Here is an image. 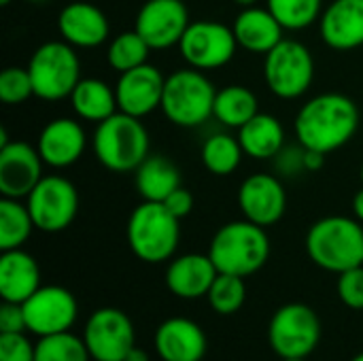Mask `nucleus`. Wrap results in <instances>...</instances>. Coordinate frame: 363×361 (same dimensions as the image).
<instances>
[{"label": "nucleus", "mask_w": 363, "mask_h": 361, "mask_svg": "<svg viewBox=\"0 0 363 361\" xmlns=\"http://www.w3.org/2000/svg\"><path fill=\"white\" fill-rule=\"evenodd\" d=\"M87 147V136L83 126L70 117L51 119L38 134L36 149L51 168H68L81 160Z\"/></svg>", "instance_id": "19"}, {"label": "nucleus", "mask_w": 363, "mask_h": 361, "mask_svg": "<svg viewBox=\"0 0 363 361\" xmlns=\"http://www.w3.org/2000/svg\"><path fill=\"white\" fill-rule=\"evenodd\" d=\"M34 96L47 102L70 98L81 81V62L66 40H47L34 49L28 62Z\"/></svg>", "instance_id": "7"}, {"label": "nucleus", "mask_w": 363, "mask_h": 361, "mask_svg": "<svg viewBox=\"0 0 363 361\" xmlns=\"http://www.w3.org/2000/svg\"><path fill=\"white\" fill-rule=\"evenodd\" d=\"M351 209H353L355 219L363 223V189H359V191L353 196V204H351Z\"/></svg>", "instance_id": "42"}, {"label": "nucleus", "mask_w": 363, "mask_h": 361, "mask_svg": "<svg viewBox=\"0 0 363 361\" xmlns=\"http://www.w3.org/2000/svg\"><path fill=\"white\" fill-rule=\"evenodd\" d=\"M91 149L106 170L134 172L151 155V136L138 117L117 111L96 123Z\"/></svg>", "instance_id": "2"}, {"label": "nucleus", "mask_w": 363, "mask_h": 361, "mask_svg": "<svg viewBox=\"0 0 363 361\" xmlns=\"http://www.w3.org/2000/svg\"><path fill=\"white\" fill-rule=\"evenodd\" d=\"M57 32L62 40H66L72 47L94 49L108 38L111 23L100 6L85 0H74L60 11Z\"/></svg>", "instance_id": "18"}, {"label": "nucleus", "mask_w": 363, "mask_h": 361, "mask_svg": "<svg viewBox=\"0 0 363 361\" xmlns=\"http://www.w3.org/2000/svg\"><path fill=\"white\" fill-rule=\"evenodd\" d=\"M351 361H363V351L362 353H357V355H355V357H353Z\"/></svg>", "instance_id": "45"}, {"label": "nucleus", "mask_w": 363, "mask_h": 361, "mask_svg": "<svg viewBox=\"0 0 363 361\" xmlns=\"http://www.w3.org/2000/svg\"><path fill=\"white\" fill-rule=\"evenodd\" d=\"M125 238L130 251L147 264L168 262L181 240V219H177L162 202L143 200L128 219Z\"/></svg>", "instance_id": "5"}, {"label": "nucleus", "mask_w": 363, "mask_h": 361, "mask_svg": "<svg viewBox=\"0 0 363 361\" xmlns=\"http://www.w3.org/2000/svg\"><path fill=\"white\" fill-rule=\"evenodd\" d=\"M234 4H238V6H242V9H247V6H255L259 0H232Z\"/></svg>", "instance_id": "44"}, {"label": "nucleus", "mask_w": 363, "mask_h": 361, "mask_svg": "<svg viewBox=\"0 0 363 361\" xmlns=\"http://www.w3.org/2000/svg\"><path fill=\"white\" fill-rule=\"evenodd\" d=\"M362 183H363V164H362Z\"/></svg>", "instance_id": "49"}, {"label": "nucleus", "mask_w": 363, "mask_h": 361, "mask_svg": "<svg viewBox=\"0 0 363 361\" xmlns=\"http://www.w3.org/2000/svg\"><path fill=\"white\" fill-rule=\"evenodd\" d=\"M83 340L91 360L123 361L136 347V332L132 319L123 311L104 306L89 315Z\"/></svg>", "instance_id": "12"}, {"label": "nucleus", "mask_w": 363, "mask_h": 361, "mask_svg": "<svg viewBox=\"0 0 363 361\" xmlns=\"http://www.w3.org/2000/svg\"><path fill=\"white\" fill-rule=\"evenodd\" d=\"M357 102L338 91L319 94L300 106L294 132L302 147L321 153H332L351 143L359 130Z\"/></svg>", "instance_id": "1"}, {"label": "nucleus", "mask_w": 363, "mask_h": 361, "mask_svg": "<svg viewBox=\"0 0 363 361\" xmlns=\"http://www.w3.org/2000/svg\"><path fill=\"white\" fill-rule=\"evenodd\" d=\"M26 204L34 228L47 234H55L72 226L79 213V191L66 177L47 174L30 191Z\"/></svg>", "instance_id": "10"}, {"label": "nucleus", "mask_w": 363, "mask_h": 361, "mask_svg": "<svg viewBox=\"0 0 363 361\" xmlns=\"http://www.w3.org/2000/svg\"><path fill=\"white\" fill-rule=\"evenodd\" d=\"M164 85H166V77L157 66L149 62L121 72L115 83L119 111L138 119L151 115L162 106Z\"/></svg>", "instance_id": "16"}, {"label": "nucleus", "mask_w": 363, "mask_h": 361, "mask_svg": "<svg viewBox=\"0 0 363 361\" xmlns=\"http://www.w3.org/2000/svg\"><path fill=\"white\" fill-rule=\"evenodd\" d=\"M43 166L45 162L36 147L26 140H9L0 147V194L17 200L28 198L45 177Z\"/></svg>", "instance_id": "17"}, {"label": "nucleus", "mask_w": 363, "mask_h": 361, "mask_svg": "<svg viewBox=\"0 0 363 361\" xmlns=\"http://www.w3.org/2000/svg\"><path fill=\"white\" fill-rule=\"evenodd\" d=\"M34 361H91L83 336L70 332L38 338L34 345Z\"/></svg>", "instance_id": "32"}, {"label": "nucleus", "mask_w": 363, "mask_h": 361, "mask_svg": "<svg viewBox=\"0 0 363 361\" xmlns=\"http://www.w3.org/2000/svg\"><path fill=\"white\" fill-rule=\"evenodd\" d=\"M26 330L38 338L70 332L79 317L77 298L60 285H40L23 304Z\"/></svg>", "instance_id": "13"}, {"label": "nucleus", "mask_w": 363, "mask_h": 361, "mask_svg": "<svg viewBox=\"0 0 363 361\" xmlns=\"http://www.w3.org/2000/svg\"><path fill=\"white\" fill-rule=\"evenodd\" d=\"M11 2H13V0H0V4H2V6H9Z\"/></svg>", "instance_id": "47"}, {"label": "nucleus", "mask_w": 363, "mask_h": 361, "mask_svg": "<svg viewBox=\"0 0 363 361\" xmlns=\"http://www.w3.org/2000/svg\"><path fill=\"white\" fill-rule=\"evenodd\" d=\"M242 155L245 151L240 147L238 136L225 132L208 136L202 145V164L215 177H230L232 172H236L242 162Z\"/></svg>", "instance_id": "30"}, {"label": "nucleus", "mask_w": 363, "mask_h": 361, "mask_svg": "<svg viewBox=\"0 0 363 361\" xmlns=\"http://www.w3.org/2000/svg\"><path fill=\"white\" fill-rule=\"evenodd\" d=\"M283 361H306V360H283Z\"/></svg>", "instance_id": "48"}, {"label": "nucleus", "mask_w": 363, "mask_h": 361, "mask_svg": "<svg viewBox=\"0 0 363 361\" xmlns=\"http://www.w3.org/2000/svg\"><path fill=\"white\" fill-rule=\"evenodd\" d=\"M236 49L238 40L232 26L213 19L191 21L179 43V53L187 66L202 72L230 64L236 55Z\"/></svg>", "instance_id": "11"}, {"label": "nucleus", "mask_w": 363, "mask_h": 361, "mask_svg": "<svg viewBox=\"0 0 363 361\" xmlns=\"http://www.w3.org/2000/svg\"><path fill=\"white\" fill-rule=\"evenodd\" d=\"M238 140L251 160H274L285 147V128L279 117L257 113L238 130Z\"/></svg>", "instance_id": "25"}, {"label": "nucleus", "mask_w": 363, "mask_h": 361, "mask_svg": "<svg viewBox=\"0 0 363 361\" xmlns=\"http://www.w3.org/2000/svg\"><path fill=\"white\" fill-rule=\"evenodd\" d=\"M153 343L162 361H202L208 349L204 330L187 317L166 319Z\"/></svg>", "instance_id": "21"}, {"label": "nucleus", "mask_w": 363, "mask_h": 361, "mask_svg": "<svg viewBox=\"0 0 363 361\" xmlns=\"http://www.w3.org/2000/svg\"><path fill=\"white\" fill-rule=\"evenodd\" d=\"M277 172L283 177H298L300 172H306L304 168V147L298 143L294 147H283L281 153L274 157Z\"/></svg>", "instance_id": "38"}, {"label": "nucleus", "mask_w": 363, "mask_h": 361, "mask_svg": "<svg viewBox=\"0 0 363 361\" xmlns=\"http://www.w3.org/2000/svg\"><path fill=\"white\" fill-rule=\"evenodd\" d=\"M94 361H96V360H94Z\"/></svg>", "instance_id": "50"}, {"label": "nucleus", "mask_w": 363, "mask_h": 361, "mask_svg": "<svg viewBox=\"0 0 363 361\" xmlns=\"http://www.w3.org/2000/svg\"><path fill=\"white\" fill-rule=\"evenodd\" d=\"M70 104L79 119L94 123H100L119 111L115 87L96 77H87L77 83L70 94Z\"/></svg>", "instance_id": "26"}, {"label": "nucleus", "mask_w": 363, "mask_h": 361, "mask_svg": "<svg viewBox=\"0 0 363 361\" xmlns=\"http://www.w3.org/2000/svg\"><path fill=\"white\" fill-rule=\"evenodd\" d=\"M336 289L345 306L353 311H363V266L340 272Z\"/></svg>", "instance_id": "36"}, {"label": "nucleus", "mask_w": 363, "mask_h": 361, "mask_svg": "<svg viewBox=\"0 0 363 361\" xmlns=\"http://www.w3.org/2000/svg\"><path fill=\"white\" fill-rule=\"evenodd\" d=\"M149 53H151L149 43L136 30H128L111 38L106 49V62L113 70L121 74L125 70L147 64Z\"/></svg>", "instance_id": "31"}, {"label": "nucleus", "mask_w": 363, "mask_h": 361, "mask_svg": "<svg viewBox=\"0 0 363 361\" xmlns=\"http://www.w3.org/2000/svg\"><path fill=\"white\" fill-rule=\"evenodd\" d=\"M217 89L211 79L191 66L166 77L160 111L179 128H198L213 117Z\"/></svg>", "instance_id": "6"}, {"label": "nucleus", "mask_w": 363, "mask_h": 361, "mask_svg": "<svg viewBox=\"0 0 363 361\" xmlns=\"http://www.w3.org/2000/svg\"><path fill=\"white\" fill-rule=\"evenodd\" d=\"M323 43L336 51L363 47V0H334L319 19Z\"/></svg>", "instance_id": "20"}, {"label": "nucleus", "mask_w": 363, "mask_h": 361, "mask_svg": "<svg viewBox=\"0 0 363 361\" xmlns=\"http://www.w3.org/2000/svg\"><path fill=\"white\" fill-rule=\"evenodd\" d=\"M28 2H32V4H45L47 0H28Z\"/></svg>", "instance_id": "46"}, {"label": "nucleus", "mask_w": 363, "mask_h": 361, "mask_svg": "<svg viewBox=\"0 0 363 361\" xmlns=\"http://www.w3.org/2000/svg\"><path fill=\"white\" fill-rule=\"evenodd\" d=\"M208 255L219 272L247 279L266 266L270 257V238L266 228L253 221H230L215 232Z\"/></svg>", "instance_id": "4"}, {"label": "nucleus", "mask_w": 363, "mask_h": 361, "mask_svg": "<svg viewBox=\"0 0 363 361\" xmlns=\"http://www.w3.org/2000/svg\"><path fill=\"white\" fill-rule=\"evenodd\" d=\"M217 274L219 270L208 253H185L168 264L164 281L172 296L181 300H198L208 294Z\"/></svg>", "instance_id": "22"}, {"label": "nucleus", "mask_w": 363, "mask_h": 361, "mask_svg": "<svg viewBox=\"0 0 363 361\" xmlns=\"http://www.w3.org/2000/svg\"><path fill=\"white\" fill-rule=\"evenodd\" d=\"M306 253L313 264L334 274L363 266V223L345 215L315 221L306 234Z\"/></svg>", "instance_id": "3"}, {"label": "nucleus", "mask_w": 363, "mask_h": 361, "mask_svg": "<svg viewBox=\"0 0 363 361\" xmlns=\"http://www.w3.org/2000/svg\"><path fill=\"white\" fill-rule=\"evenodd\" d=\"M0 361H34V345L23 332L0 334Z\"/></svg>", "instance_id": "37"}, {"label": "nucleus", "mask_w": 363, "mask_h": 361, "mask_svg": "<svg viewBox=\"0 0 363 361\" xmlns=\"http://www.w3.org/2000/svg\"><path fill=\"white\" fill-rule=\"evenodd\" d=\"M19 332H28L21 304L2 302V309H0V334H19Z\"/></svg>", "instance_id": "39"}, {"label": "nucleus", "mask_w": 363, "mask_h": 361, "mask_svg": "<svg viewBox=\"0 0 363 361\" xmlns=\"http://www.w3.org/2000/svg\"><path fill=\"white\" fill-rule=\"evenodd\" d=\"M189 11L183 0H147L134 19V30L153 51L179 47L189 28Z\"/></svg>", "instance_id": "14"}, {"label": "nucleus", "mask_w": 363, "mask_h": 361, "mask_svg": "<svg viewBox=\"0 0 363 361\" xmlns=\"http://www.w3.org/2000/svg\"><path fill=\"white\" fill-rule=\"evenodd\" d=\"M177 219H185L191 211H194V196L189 189H185L183 185L177 187L164 202H162Z\"/></svg>", "instance_id": "40"}, {"label": "nucleus", "mask_w": 363, "mask_h": 361, "mask_svg": "<svg viewBox=\"0 0 363 361\" xmlns=\"http://www.w3.org/2000/svg\"><path fill=\"white\" fill-rule=\"evenodd\" d=\"M234 36L238 40V47L251 53H268L272 51L285 36V28L281 21L272 15L268 6H247L242 9L232 23Z\"/></svg>", "instance_id": "23"}, {"label": "nucleus", "mask_w": 363, "mask_h": 361, "mask_svg": "<svg viewBox=\"0 0 363 361\" xmlns=\"http://www.w3.org/2000/svg\"><path fill=\"white\" fill-rule=\"evenodd\" d=\"M325 166V153L304 147V168L306 172H319Z\"/></svg>", "instance_id": "41"}, {"label": "nucleus", "mask_w": 363, "mask_h": 361, "mask_svg": "<svg viewBox=\"0 0 363 361\" xmlns=\"http://www.w3.org/2000/svg\"><path fill=\"white\" fill-rule=\"evenodd\" d=\"M123 361H151L149 357V353L145 351V349H140V347H134L128 355H125V360Z\"/></svg>", "instance_id": "43"}, {"label": "nucleus", "mask_w": 363, "mask_h": 361, "mask_svg": "<svg viewBox=\"0 0 363 361\" xmlns=\"http://www.w3.org/2000/svg\"><path fill=\"white\" fill-rule=\"evenodd\" d=\"M208 304L217 315H234L242 309L247 300V287L245 279L236 274H223L219 272L215 283L211 285L208 294Z\"/></svg>", "instance_id": "34"}, {"label": "nucleus", "mask_w": 363, "mask_h": 361, "mask_svg": "<svg viewBox=\"0 0 363 361\" xmlns=\"http://www.w3.org/2000/svg\"><path fill=\"white\" fill-rule=\"evenodd\" d=\"M134 172L138 196L147 202H164L177 187H181L179 168L162 155H149Z\"/></svg>", "instance_id": "27"}, {"label": "nucleus", "mask_w": 363, "mask_h": 361, "mask_svg": "<svg viewBox=\"0 0 363 361\" xmlns=\"http://www.w3.org/2000/svg\"><path fill=\"white\" fill-rule=\"evenodd\" d=\"M313 79L315 57L311 49L296 38H283L264 55L266 87L281 100L302 98L311 89Z\"/></svg>", "instance_id": "8"}, {"label": "nucleus", "mask_w": 363, "mask_h": 361, "mask_svg": "<svg viewBox=\"0 0 363 361\" xmlns=\"http://www.w3.org/2000/svg\"><path fill=\"white\" fill-rule=\"evenodd\" d=\"M238 206L247 221L262 228L277 226L287 211V191L277 174L255 172L238 189Z\"/></svg>", "instance_id": "15"}, {"label": "nucleus", "mask_w": 363, "mask_h": 361, "mask_svg": "<svg viewBox=\"0 0 363 361\" xmlns=\"http://www.w3.org/2000/svg\"><path fill=\"white\" fill-rule=\"evenodd\" d=\"M34 230L28 204L17 198H0V249H21Z\"/></svg>", "instance_id": "29"}, {"label": "nucleus", "mask_w": 363, "mask_h": 361, "mask_svg": "<svg viewBox=\"0 0 363 361\" xmlns=\"http://www.w3.org/2000/svg\"><path fill=\"white\" fill-rule=\"evenodd\" d=\"M257 113H259V100L255 91H251L245 85H228L219 89L215 96L213 117L225 128L240 130Z\"/></svg>", "instance_id": "28"}, {"label": "nucleus", "mask_w": 363, "mask_h": 361, "mask_svg": "<svg viewBox=\"0 0 363 361\" xmlns=\"http://www.w3.org/2000/svg\"><path fill=\"white\" fill-rule=\"evenodd\" d=\"M268 343L281 360H306L321 343V319L311 306L289 302L272 315Z\"/></svg>", "instance_id": "9"}, {"label": "nucleus", "mask_w": 363, "mask_h": 361, "mask_svg": "<svg viewBox=\"0 0 363 361\" xmlns=\"http://www.w3.org/2000/svg\"><path fill=\"white\" fill-rule=\"evenodd\" d=\"M30 96H34V87L28 68L9 66L0 72V100L4 104H21Z\"/></svg>", "instance_id": "35"}, {"label": "nucleus", "mask_w": 363, "mask_h": 361, "mask_svg": "<svg viewBox=\"0 0 363 361\" xmlns=\"http://www.w3.org/2000/svg\"><path fill=\"white\" fill-rule=\"evenodd\" d=\"M285 30H304L321 19L323 0H266Z\"/></svg>", "instance_id": "33"}, {"label": "nucleus", "mask_w": 363, "mask_h": 361, "mask_svg": "<svg viewBox=\"0 0 363 361\" xmlns=\"http://www.w3.org/2000/svg\"><path fill=\"white\" fill-rule=\"evenodd\" d=\"M40 289L38 262L23 249L2 251L0 255V296L2 302L23 304Z\"/></svg>", "instance_id": "24"}]
</instances>
